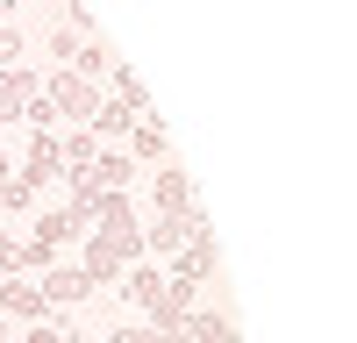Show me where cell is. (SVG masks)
Returning a JSON list of instances; mask_svg holds the SVG:
<instances>
[{
    "mask_svg": "<svg viewBox=\"0 0 357 343\" xmlns=\"http://www.w3.org/2000/svg\"><path fill=\"white\" fill-rule=\"evenodd\" d=\"M43 100L57 107V122H79V129H86V122H93V107H100V86L57 65V72H43Z\"/></svg>",
    "mask_w": 357,
    "mask_h": 343,
    "instance_id": "obj_1",
    "label": "cell"
},
{
    "mask_svg": "<svg viewBox=\"0 0 357 343\" xmlns=\"http://www.w3.org/2000/svg\"><path fill=\"white\" fill-rule=\"evenodd\" d=\"M215 272H222V250H215V229L200 222L193 236L178 243V265H172V286H193V294H200V286L215 279Z\"/></svg>",
    "mask_w": 357,
    "mask_h": 343,
    "instance_id": "obj_2",
    "label": "cell"
},
{
    "mask_svg": "<svg viewBox=\"0 0 357 343\" xmlns=\"http://www.w3.org/2000/svg\"><path fill=\"white\" fill-rule=\"evenodd\" d=\"M50 179H65V151H57V129H29V158H22V186L43 193Z\"/></svg>",
    "mask_w": 357,
    "mask_h": 343,
    "instance_id": "obj_3",
    "label": "cell"
},
{
    "mask_svg": "<svg viewBox=\"0 0 357 343\" xmlns=\"http://www.w3.org/2000/svg\"><path fill=\"white\" fill-rule=\"evenodd\" d=\"M36 93H43V72L8 65V72H0V122H15V114H22L29 100H36Z\"/></svg>",
    "mask_w": 357,
    "mask_h": 343,
    "instance_id": "obj_4",
    "label": "cell"
},
{
    "mask_svg": "<svg viewBox=\"0 0 357 343\" xmlns=\"http://www.w3.org/2000/svg\"><path fill=\"white\" fill-rule=\"evenodd\" d=\"M86 294H93V279H86L79 265H50L43 272V307H79Z\"/></svg>",
    "mask_w": 357,
    "mask_h": 343,
    "instance_id": "obj_5",
    "label": "cell"
},
{
    "mask_svg": "<svg viewBox=\"0 0 357 343\" xmlns=\"http://www.w3.org/2000/svg\"><path fill=\"white\" fill-rule=\"evenodd\" d=\"M86 229H93V222H86L79 208H57V215H43V222H36V236H29V243H36V250H50V257H57V250H65L72 236H86Z\"/></svg>",
    "mask_w": 357,
    "mask_h": 343,
    "instance_id": "obj_6",
    "label": "cell"
},
{
    "mask_svg": "<svg viewBox=\"0 0 357 343\" xmlns=\"http://www.w3.org/2000/svg\"><path fill=\"white\" fill-rule=\"evenodd\" d=\"M200 222H207V215H158L151 229H143V250H158V257H178V243H186Z\"/></svg>",
    "mask_w": 357,
    "mask_h": 343,
    "instance_id": "obj_7",
    "label": "cell"
},
{
    "mask_svg": "<svg viewBox=\"0 0 357 343\" xmlns=\"http://www.w3.org/2000/svg\"><path fill=\"white\" fill-rule=\"evenodd\" d=\"M178 336H186V343H243V336H236V322H229L222 307H186Z\"/></svg>",
    "mask_w": 357,
    "mask_h": 343,
    "instance_id": "obj_8",
    "label": "cell"
},
{
    "mask_svg": "<svg viewBox=\"0 0 357 343\" xmlns=\"http://www.w3.org/2000/svg\"><path fill=\"white\" fill-rule=\"evenodd\" d=\"M158 215H200V200H193V179H186V172H178V165H165L158 172Z\"/></svg>",
    "mask_w": 357,
    "mask_h": 343,
    "instance_id": "obj_9",
    "label": "cell"
},
{
    "mask_svg": "<svg viewBox=\"0 0 357 343\" xmlns=\"http://www.w3.org/2000/svg\"><path fill=\"white\" fill-rule=\"evenodd\" d=\"M0 314H8V322H43V286H29V279H8L0 286Z\"/></svg>",
    "mask_w": 357,
    "mask_h": 343,
    "instance_id": "obj_10",
    "label": "cell"
},
{
    "mask_svg": "<svg viewBox=\"0 0 357 343\" xmlns=\"http://www.w3.org/2000/svg\"><path fill=\"white\" fill-rule=\"evenodd\" d=\"M158 294H165V272H158V265H143V257H136V265L122 272V300L151 314V307H158Z\"/></svg>",
    "mask_w": 357,
    "mask_h": 343,
    "instance_id": "obj_11",
    "label": "cell"
},
{
    "mask_svg": "<svg viewBox=\"0 0 357 343\" xmlns=\"http://www.w3.org/2000/svg\"><path fill=\"white\" fill-rule=\"evenodd\" d=\"M165 151H172L165 122H158V114H136V129H129V158H136V165H158Z\"/></svg>",
    "mask_w": 357,
    "mask_h": 343,
    "instance_id": "obj_12",
    "label": "cell"
},
{
    "mask_svg": "<svg viewBox=\"0 0 357 343\" xmlns=\"http://www.w3.org/2000/svg\"><path fill=\"white\" fill-rule=\"evenodd\" d=\"M65 72H79V79H100V72H114V50H107V36H86V43H79V57H72Z\"/></svg>",
    "mask_w": 357,
    "mask_h": 343,
    "instance_id": "obj_13",
    "label": "cell"
},
{
    "mask_svg": "<svg viewBox=\"0 0 357 343\" xmlns=\"http://www.w3.org/2000/svg\"><path fill=\"white\" fill-rule=\"evenodd\" d=\"M107 79H114V100H122V107H129V114H151V93H143V79H136V72H129V65H114V72H107Z\"/></svg>",
    "mask_w": 357,
    "mask_h": 343,
    "instance_id": "obj_14",
    "label": "cell"
},
{
    "mask_svg": "<svg viewBox=\"0 0 357 343\" xmlns=\"http://www.w3.org/2000/svg\"><path fill=\"white\" fill-rule=\"evenodd\" d=\"M86 129H93V136H129V129H136V114H129L122 100H100V107H93V122H86Z\"/></svg>",
    "mask_w": 357,
    "mask_h": 343,
    "instance_id": "obj_15",
    "label": "cell"
},
{
    "mask_svg": "<svg viewBox=\"0 0 357 343\" xmlns=\"http://www.w3.org/2000/svg\"><path fill=\"white\" fill-rule=\"evenodd\" d=\"M107 343H186L178 329H151V322H136V329H114Z\"/></svg>",
    "mask_w": 357,
    "mask_h": 343,
    "instance_id": "obj_16",
    "label": "cell"
},
{
    "mask_svg": "<svg viewBox=\"0 0 357 343\" xmlns=\"http://www.w3.org/2000/svg\"><path fill=\"white\" fill-rule=\"evenodd\" d=\"M22 50H29V36H22L15 22H0V72H8V65H22Z\"/></svg>",
    "mask_w": 357,
    "mask_h": 343,
    "instance_id": "obj_17",
    "label": "cell"
},
{
    "mask_svg": "<svg viewBox=\"0 0 357 343\" xmlns=\"http://www.w3.org/2000/svg\"><path fill=\"white\" fill-rule=\"evenodd\" d=\"M79 43H86V36H79V29H65V22H57V29H50V57H65V65H72V57H79Z\"/></svg>",
    "mask_w": 357,
    "mask_h": 343,
    "instance_id": "obj_18",
    "label": "cell"
},
{
    "mask_svg": "<svg viewBox=\"0 0 357 343\" xmlns=\"http://www.w3.org/2000/svg\"><path fill=\"white\" fill-rule=\"evenodd\" d=\"M22 343H72V336H65V322H29Z\"/></svg>",
    "mask_w": 357,
    "mask_h": 343,
    "instance_id": "obj_19",
    "label": "cell"
},
{
    "mask_svg": "<svg viewBox=\"0 0 357 343\" xmlns=\"http://www.w3.org/2000/svg\"><path fill=\"white\" fill-rule=\"evenodd\" d=\"M8 179H15V165H8V151H0V200H8Z\"/></svg>",
    "mask_w": 357,
    "mask_h": 343,
    "instance_id": "obj_20",
    "label": "cell"
},
{
    "mask_svg": "<svg viewBox=\"0 0 357 343\" xmlns=\"http://www.w3.org/2000/svg\"><path fill=\"white\" fill-rule=\"evenodd\" d=\"M0 343H15V329H8V314H0Z\"/></svg>",
    "mask_w": 357,
    "mask_h": 343,
    "instance_id": "obj_21",
    "label": "cell"
},
{
    "mask_svg": "<svg viewBox=\"0 0 357 343\" xmlns=\"http://www.w3.org/2000/svg\"><path fill=\"white\" fill-rule=\"evenodd\" d=\"M0 8H15V0H0Z\"/></svg>",
    "mask_w": 357,
    "mask_h": 343,
    "instance_id": "obj_22",
    "label": "cell"
},
{
    "mask_svg": "<svg viewBox=\"0 0 357 343\" xmlns=\"http://www.w3.org/2000/svg\"><path fill=\"white\" fill-rule=\"evenodd\" d=\"M100 343H107V336H100Z\"/></svg>",
    "mask_w": 357,
    "mask_h": 343,
    "instance_id": "obj_23",
    "label": "cell"
}]
</instances>
